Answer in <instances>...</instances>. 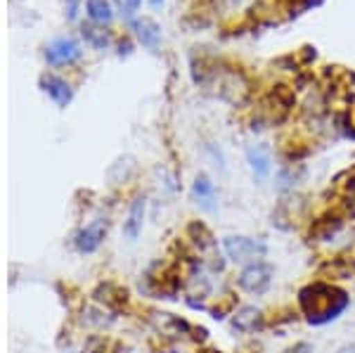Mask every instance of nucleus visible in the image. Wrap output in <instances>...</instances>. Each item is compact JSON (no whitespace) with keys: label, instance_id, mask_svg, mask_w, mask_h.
Returning <instances> with one entry per match:
<instances>
[{"label":"nucleus","instance_id":"nucleus-7","mask_svg":"<svg viewBox=\"0 0 355 353\" xmlns=\"http://www.w3.org/2000/svg\"><path fill=\"white\" fill-rule=\"evenodd\" d=\"M246 162H249L251 171H254L256 180H266L272 171V159H270V150L266 145H254L246 150Z\"/></svg>","mask_w":355,"mask_h":353},{"label":"nucleus","instance_id":"nucleus-19","mask_svg":"<svg viewBox=\"0 0 355 353\" xmlns=\"http://www.w3.org/2000/svg\"><path fill=\"white\" fill-rule=\"evenodd\" d=\"M152 5H159V0H152Z\"/></svg>","mask_w":355,"mask_h":353},{"label":"nucleus","instance_id":"nucleus-15","mask_svg":"<svg viewBox=\"0 0 355 353\" xmlns=\"http://www.w3.org/2000/svg\"><path fill=\"white\" fill-rule=\"evenodd\" d=\"M341 195H343L346 202L355 204V169L346 173V180L341 183Z\"/></svg>","mask_w":355,"mask_h":353},{"label":"nucleus","instance_id":"nucleus-4","mask_svg":"<svg viewBox=\"0 0 355 353\" xmlns=\"http://www.w3.org/2000/svg\"><path fill=\"white\" fill-rule=\"evenodd\" d=\"M266 327V316L256 306H242L232 313V329L242 334H254Z\"/></svg>","mask_w":355,"mask_h":353},{"label":"nucleus","instance_id":"nucleus-6","mask_svg":"<svg viewBox=\"0 0 355 353\" xmlns=\"http://www.w3.org/2000/svg\"><path fill=\"white\" fill-rule=\"evenodd\" d=\"M320 275L329 280H348L355 275V259L353 256H334L320 266Z\"/></svg>","mask_w":355,"mask_h":353},{"label":"nucleus","instance_id":"nucleus-11","mask_svg":"<svg viewBox=\"0 0 355 353\" xmlns=\"http://www.w3.org/2000/svg\"><path fill=\"white\" fill-rule=\"evenodd\" d=\"M45 57H48L50 64H62V62H71L73 57H78V45L73 43V41H57L55 45H50V48H48Z\"/></svg>","mask_w":355,"mask_h":353},{"label":"nucleus","instance_id":"nucleus-2","mask_svg":"<svg viewBox=\"0 0 355 353\" xmlns=\"http://www.w3.org/2000/svg\"><path fill=\"white\" fill-rule=\"evenodd\" d=\"M223 252H225L227 261L239 266H249L254 261H263L268 254V244L256 237L246 235H227L223 237Z\"/></svg>","mask_w":355,"mask_h":353},{"label":"nucleus","instance_id":"nucleus-16","mask_svg":"<svg viewBox=\"0 0 355 353\" xmlns=\"http://www.w3.org/2000/svg\"><path fill=\"white\" fill-rule=\"evenodd\" d=\"M284 353H313V346L308 341H296L294 346H289Z\"/></svg>","mask_w":355,"mask_h":353},{"label":"nucleus","instance_id":"nucleus-1","mask_svg":"<svg viewBox=\"0 0 355 353\" xmlns=\"http://www.w3.org/2000/svg\"><path fill=\"white\" fill-rule=\"evenodd\" d=\"M351 299L343 289L327 282H313L299 292V306L311 325H327L348 309Z\"/></svg>","mask_w":355,"mask_h":353},{"label":"nucleus","instance_id":"nucleus-10","mask_svg":"<svg viewBox=\"0 0 355 353\" xmlns=\"http://www.w3.org/2000/svg\"><path fill=\"white\" fill-rule=\"evenodd\" d=\"M142 218H145V199L137 197L130 207V214H128V221L123 223V232L128 240H135L142 230Z\"/></svg>","mask_w":355,"mask_h":353},{"label":"nucleus","instance_id":"nucleus-12","mask_svg":"<svg viewBox=\"0 0 355 353\" xmlns=\"http://www.w3.org/2000/svg\"><path fill=\"white\" fill-rule=\"evenodd\" d=\"M137 38H140V43L145 45V48L154 50L159 45V26L150 19L137 21Z\"/></svg>","mask_w":355,"mask_h":353},{"label":"nucleus","instance_id":"nucleus-5","mask_svg":"<svg viewBox=\"0 0 355 353\" xmlns=\"http://www.w3.org/2000/svg\"><path fill=\"white\" fill-rule=\"evenodd\" d=\"M343 230V218L336 214H327L311 223V240L315 242H331Z\"/></svg>","mask_w":355,"mask_h":353},{"label":"nucleus","instance_id":"nucleus-17","mask_svg":"<svg viewBox=\"0 0 355 353\" xmlns=\"http://www.w3.org/2000/svg\"><path fill=\"white\" fill-rule=\"evenodd\" d=\"M137 5H140V0H125V3H123V12L130 17L137 10Z\"/></svg>","mask_w":355,"mask_h":353},{"label":"nucleus","instance_id":"nucleus-18","mask_svg":"<svg viewBox=\"0 0 355 353\" xmlns=\"http://www.w3.org/2000/svg\"><path fill=\"white\" fill-rule=\"evenodd\" d=\"M336 353H355V344H343L336 349Z\"/></svg>","mask_w":355,"mask_h":353},{"label":"nucleus","instance_id":"nucleus-9","mask_svg":"<svg viewBox=\"0 0 355 353\" xmlns=\"http://www.w3.org/2000/svg\"><path fill=\"white\" fill-rule=\"evenodd\" d=\"M192 197H194V202L199 204L202 209H206V212H211V209L216 207V187L214 183H211L206 175H197V180H194V185H192Z\"/></svg>","mask_w":355,"mask_h":353},{"label":"nucleus","instance_id":"nucleus-3","mask_svg":"<svg viewBox=\"0 0 355 353\" xmlns=\"http://www.w3.org/2000/svg\"><path fill=\"white\" fill-rule=\"evenodd\" d=\"M272 275H275V268L268 261H254V264L244 266L242 273L237 275V287L242 289L246 294H266L272 284Z\"/></svg>","mask_w":355,"mask_h":353},{"label":"nucleus","instance_id":"nucleus-13","mask_svg":"<svg viewBox=\"0 0 355 353\" xmlns=\"http://www.w3.org/2000/svg\"><path fill=\"white\" fill-rule=\"evenodd\" d=\"M45 90H48L53 98L60 102V105H67L69 100H71V93H69V85L64 81H60V78H45L43 81Z\"/></svg>","mask_w":355,"mask_h":353},{"label":"nucleus","instance_id":"nucleus-8","mask_svg":"<svg viewBox=\"0 0 355 353\" xmlns=\"http://www.w3.org/2000/svg\"><path fill=\"white\" fill-rule=\"evenodd\" d=\"M105 225L97 221V223H90L85 225L81 232L76 235V247L81 254H93L97 247L102 244V240H105Z\"/></svg>","mask_w":355,"mask_h":353},{"label":"nucleus","instance_id":"nucleus-14","mask_svg":"<svg viewBox=\"0 0 355 353\" xmlns=\"http://www.w3.org/2000/svg\"><path fill=\"white\" fill-rule=\"evenodd\" d=\"M88 15L95 21H110L112 19V8L107 0H88Z\"/></svg>","mask_w":355,"mask_h":353}]
</instances>
